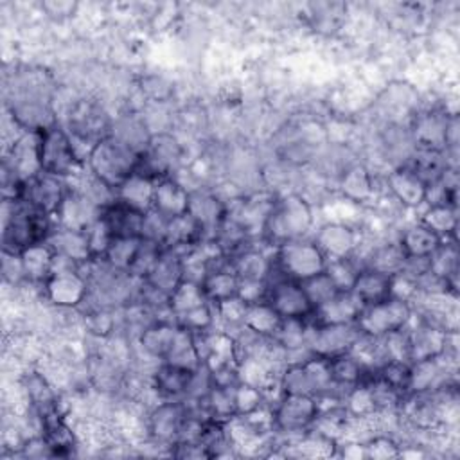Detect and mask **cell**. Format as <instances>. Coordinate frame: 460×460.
<instances>
[{
    "mask_svg": "<svg viewBox=\"0 0 460 460\" xmlns=\"http://www.w3.org/2000/svg\"><path fill=\"white\" fill-rule=\"evenodd\" d=\"M4 212V230L2 244L4 252L20 253L22 250L45 243L54 230L52 216L38 207L25 201H7L2 205Z\"/></svg>",
    "mask_w": 460,
    "mask_h": 460,
    "instance_id": "cell-1",
    "label": "cell"
},
{
    "mask_svg": "<svg viewBox=\"0 0 460 460\" xmlns=\"http://www.w3.org/2000/svg\"><path fill=\"white\" fill-rule=\"evenodd\" d=\"M313 225V210L309 203L298 194H286L275 198V203L264 223L266 237L275 244L302 239Z\"/></svg>",
    "mask_w": 460,
    "mask_h": 460,
    "instance_id": "cell-2",
    "label": "cell"
},
{
    "mask_svg": "<svg viewBox=\"0 0 460 460\" xmlns=\"http://www.w3.org/2000/svg\"><path fill=\"white\" fill-rule=\"evenodd\" d=\"M138 158L140 155L137 151H133L131 147H128L126 144L119 142L110 135L92 147L86 162L90 165L93 178L115 189L129 174L135 172Z\"/></svg>",
    "mask_w": 460,
    "mask_h": 460,
    "instance_id": "cell-3",
    "label": "cell"
},
{
    "mask_svg": "<svg viewBox=\"0 0 460 460\" xmlns=\"http://www.w3.org/2000/svg\"><path fill=\"white\" fill-rule=\"evenodd\" d=\"M327 257L314 244V241L295 239L275 248L273 268L289 280L304 282L325 271Z\"/></svg>",
    "mask_w": 460,
    "mask_h": 460,
    "instance_id": "cell-4",
    "label": "cell"
},
{
    "mask_svg": "<svg viewBox=\"0 0 460 460\" xmlns=\"http://www.w3.org/2000/svg\"><path fill=\"white\" fill-rule=\"evenodd\" d=\"M411 322V305L408 300L390 296L383 302L365 305L356 320L359 331L372 338H385L408 327Z\"/></svg>",
    "mask_w": 460,
    "mask_h": 460,
    "instance_id": "cell-5",
    "label": "cell"
},
{
    "mask_svg": "<svg viewBox=\"0 0 460 460\" xmlns=\"http://www.w3.org/2000/svg\"><path fill=\"white\" fill-rule=\"evenodd\" d=\"M40 164L43 172L59 178H66L75 172L81 158L66 129L54 124L40 131Z\"/></svg>",
    "mask_w": 460,
    "mask_h": 460,
    "instance_id": "cell-6",
    "label": "cell"
},
{
    "mask_svg": "<svg viewBox=\"0 0 460 460\" xmlns=\"http://www.w3.org/2000/svg\"><path fill=\"white\" fill-rule=\"evenodd\" d=\"M359 334L358 323H313L307 325L305 345L314 356L332 358L349 352Z\"/></svg>",
    "mask_w": 460,
    "mask_h": 460,
    "instance_id": "cell-7",
    "label": "cell"
},
{
    "mask_svg": "<svg viewBox=\"0 0 460 460\" xmlns=\"http://www.w3.org/2000/svg\"><path fill=\"white\" fill-rule=\"evenodd\" d=\"M320 413L318 397L304 394H284L273 411V424L284 433L309 429Z\"/></svg>",
    "mask_w": 460,
    "mask_h": 460,
    "instance_id": "cell-8",
    "label": "cell"
},
{
    "mask_svg": "<svg viewBox=\"0 0 460 460\" xmlns=\"http://www.w3.org/2000/svg\"><path fill=\"white\" fill-rule=\"evenodd\" d=\"M180 162V147L178 144L167 137H151L147 147L140 153L138 165L135 172H140L155 181L172 176V171L176 169Z\"/></svg>",
    "mask_w": 460,
    "mask_h": 460,
    "instance_id": "cell-9",
    "label": "cell"
},
{
    "mask_svg": "<svg viewBox=\"0 0 460 460\" xmlns=\"http://www.w3.org/2000/svg\"><path fill=\"white\" fill-rule=\"evenodd\" d=\"M266 302L279 313L280 318H302L313 314V305L300 282L279 279L268 284Z\"/></svg>",
    "mask_w": 460,
    "mask_h": 460,
    "instance_id": "cell-10",
    "label": "cell"
},
{
    "mask_svg": "<svg viewBox=\"0 0 460 460\" xmlns=\"http://www.w3.org/2000/svg\"><path fill=\"white\" fill-rule=\"evenodd\" d=\"M111 133V122L106 117L102 110H99L93 104H77L70 113V126L68 135L74 144H90L92 147L110 137Z\"/></svg>",
    "mask_w": 460,
    "mask_h": 460,
    "instance_id": "cell-11",
    "label": "cell"
},
{
    "mask_svg": "<svg viewBox=\"0 0 460 460\" xmlns=\"http://www.w3.org/2000/svg\"><path fill=\"white\" fill-rule=\"evenodd\" d=\"M66 185H65V178L49 174V172H40L34 178L25 181L23 187V198L22 201L38 207L45 212H49L50 216L56 214L58 207L61 205L65 194H66Z\"/></svg>",
    "mask_w": 460,
    "mask_h": 460,
    "instance_id": "cell-12",
    "label": "cell"
},
{
    "mask_svg": "<svg viewBox=\"0 0 460 460\" xmlns=\"http://www.w3.org/2000/svg\"><path fill=\"white\" fill-rule=\"evenodd\" d=\"M45 295L47 298L58 307H75L84 302L88 296V280L86 277L75 271L65 273H52L45 282Z\"/></svg>",
    "mask_w": 460,
    "mask_h": 460,
    "instance_id": "cell-13",
    "label": "cell"
},
{
    "mask_svg": "<svg viewBox=\"0 0 460 460\" xmlns=\"http://www.w3.org/2000/svg\"><path fill=\"white\" fill-rule=\"evenodd\" d=\"M102 210L81 190H66L61 205L56 210L58 226L72 230H86Z\"/></svg>",
    "mask_w": 460,
    "mask_h": 460,
    "instance_id": "cell-14",
    "label": "cell"
},
{
    "mask_svg": "<svg viewBox=\"0 0 460 460\" xmlns=\"http://www.w3.org/2000/svg\"><path fill=\"white\" fill-rule=\"evenodd\" d=\"M4 167H7L22 181H27L40 174V131H25L13 144L9 156L4 160Z\"/></svg>",
    "mask_w": 460,
    "mask_h": 460,
    "instance_id": "cell-15",
    "label": "cell"
},
{
    "mask_svg": "<svg viewBox=\"0 0 460 460\" xmlns=\"http://www.w3.org/2000/svg\"><path fill=\"white\" fill-rule=\"evenodd\" d=\"M314 244L322 250V253L331 259H349L352 257L358 246L356 230L345 223L331 221L318 228L314 234Z\"/></svg>",
    "mask_w": 460,
    "mask_h": 460,
    "instance_id": "cell-16",
    "label": "cell"
},
{
    "mask_svg": "<svg viewBox=\"0 0 460 460\" xmlns=\"http://www.w3.org/2000/svg\"><path fill=\"white\" fill-rule=\"evenodd\" d=\"M408 334V359L410 363L438 358L447 352V331L431 322H424Z\"/></svg>",
    "mask_w": 460,
    "mask_h": 460,
    "instance_id": "cell-17",
    "label": "cell"
},
{
    "mask_svg": "<svg viewBox=\"0 0 460 460\" xmlns=\"http://www.w3.org/2000/svg\"><path fill=\"white\" fill-rule=\"evenodd\" d=\"M189 417V410L181 401H165L149 415V431L160 442H176Z\"/></svg>",
    "mask_w": 460,
    "mask_h": 460,
    "instance_id": "cell-18",
    "label": "cell"
},
{
    "mask_svg": "<svg viewBox=\"0 0 460 460\" xmlns=\"http://www.w3.org/2000/svg\"><path fill=\"white\" fill-rule=\"evenodd\" d=\"M187 212L201 226L205 241H208V239H212L217 226L221 225V221L226 216V203L210 192L196 190V192H190V196H189Z\"/></svg>",
    "mask_w": 460,
    "mask_h": 460,
    "instance_id": "cell-19",
    "label": "cell"
},
{
    "mask_svg": "<svg viewBox=\"0 0 460 460\" xmlns=\"http://www.w3.org/2000/svg\"><path fill=\"white\" fill-rule=\"evenodd\" d=\"M447 120L449 115L440 110H428L417 115L411 126V138L415 142V147L444 151Z\"/></svg>",
    "mask_w": 460,
    "mask_h": 460,
    "instance_id": "cell-20",
    "label": "cell"
},
{
    "mask_svg": "<svg viewBox=\"0 0 460 460\" xmlns=\"http://www.w3.org/2000/svg\"><path fill=\"white\" fill-rule=\"evenodd\" d=\"M183 280V259L176 250L162 248L155 266L151 268L149 275L144 279L149 286L171 295L176 286Z\"/></svg>",
    "mask_w": 460,
    "mask_h": 460,
    "instance_id": "cell-21",
    "label": "cell"
},
{
    "mask_svg": "<svg viewBox=\"0 0 460 460\" xmlns=\"http://www.w3.org/2000/svg\"><path fill=\"white\" fill-rule=\"evenodd\" d=\"M205 241L201 226L192 219L189 212L171 217L167 221L165 235H164V248L176 250L180 255L187 253L194 246Z\"/></svg>",
    "mask_w": 460,
    "mask_h": 460,
    "instance_id": "cell-22",
    "label": "cell"
},
{
    "mask_svg": "<svg viewBox=\"0 0 460 460\" xmlns=\"http://www.w3.org/2000/svg\"><path fill=\"white\" fill-rule=\"evenodd\" d=\"M350 293L359 300V304L372 305L392 296V275L381 273L372 268H361Z\"/></svg>",
    "mask_w": 460,
    "mask_h": 460,
    "instance_id": "cell-23",
    "label": "cell"
},
{
    "mask_svg": "<svg viewBox=\"0 0 460 460\" xmlns=\"http://www.w3.org/2000/svg\"><path fill=\"white\" fill-rule=\"evenodd\" d=\"M363 305L350 291H340L325 304L314 307V323H356Z\"/></svg>",
    "mask_w": 460,
    "mask_h": 460,
    "instance_id": "cell-24",
    "label": "cell"
},
{
    "mask_svg": "<svg viewBox=\"0 0 460 460\" xmlns=\"http://www.w3.org/2000/svg\"><path fill=\"white\" fill-rule=\"evenodd\" d=\"M189 196L190 192H187V189L178 180L172 176L162 178L155 185L153 208L167 219L181 216L189 208Z\"/></svg>",
    "mask_w": 460,
    "mask_h": 460,
    "instance_id": "cell-25",
    "label": "cell"
},
{
    "mask_svg": "<svg viewBox=\"0 0 460 460\" xmlns=\"http://www.w3.org/2000/svg\"><path fill=\"white\" fill-rule=\"evenodd\" d=\"M390 192L410 208H415L426 201V189L428 185L408 167L401 165L394 169L386 178Z\"/></svg>",
    "mask_w": 460,
    "mask_h": 460,
    "instance_id": "cell-26",
    "label": "cell"
},
{
    "mask_svg": "<svg viewBox=\"0 0 460 460\" xmlns=\"http://www.w3.org/2000/svg\"><path fill=\"white\" fill-rule=\"evenodd\" d=\"M102 219L108 223L113 237H142L146 214L115 199L102 208Z\"/></svg>",
    "mask_w": 460,
    "mask_h": 460,
    "instance_id": "cell-27",
    "label": "cell"
},
{
    "mask_svg": "<svg viewBox=\"0 0 460 460\" xmlns=\"http://www.w3.org/2000/svg\"><path fill=\"white\" fill-rule=\"evenodd\" d=\"M47 243L54 250V253L68 257V259L75 261L77 264H86L88 261H92L88 237H86L84 230H72V228L56 226L50 232Z\"/></svg>",
    "mask_w": 460,
    "mask_h": 460,
    "instance_id": "cell-28",
    "label": "cell"
},
{
    "mask_svg": "<svg viewBox=\"0 0 460 460\" xmlns=\"http://www.w3.org/2000/svg\"><path fill=\"white\" fill-rule=\"evenodd\" d=\"M155 185H156L155 180L140 172H133L120 185L115 187V196L124 205L146 214L153 208Z\"/></svg>",
    "mask_w": 460,
    "mask_h": 460,
    "instance_id": "cell-29",
    "label": "cell"
},
{
    "mask_svg": "<svg viewBox=\"0 0 460 460\" xmlns=\"http://www.w3.org/2000/svg\"><path fill=\"white\" fill-rule=\"evenodd\" d=\"M228 261H230L232 271L239 279H248V280H268L273 268V257H270L262 250L248 248V246L230 255Z\"/></svg>",
    "mask_w": 460,
    "mask_h": 460,
    "instance_id": "cell-30",
    "label": "cell"
},
{
    "mask_svg": "<svg viewBox=\"0 0 460 460\" xmlns=\"http://www.w3.org/2000/svg\"><path fill=\"white\" fill-rule=\"evenodd\" d=\"M41 415V437L49 444L54 456L70 455L75 447V438L56 406L40 413Z\"/></svg>",
    "mask_w": 460,
    "mask_h": 460,
    "instance_id": "cell-31",
    "label": "cell"
},
{
    "mask_svg": "<svg viewBox=\"0 0 460 460\" xmlns=\"http://www.w3.org/2000/svg\"><path fill=\"white\" fill-rule=\"evenodd\" d=\"M194 370H187L171 363H162L153 376L156 392L167 401H181L187 397L190 377Z\"/></svg>",
    "mask_w": 460,
    "mask_h": 460,
    "instance_id": "cell-32",
    "label": "cell"
},
{
    "mask_svg": "<svg viewBox=\"0 0 460 460\" xmlns=\"http://www.w3.org/2000/svg\"><path fill=\"white\" fill-rule=\"evenodd\" d=\"M178 331H180L178 323H171V322H165V320L153 322V323H149L147 327L142 329L140 345L153 358L165 359V356L169 354V350H171V347H172V343L178 336Z\"/></svg>",
    "mask_w": 460,
    "mask_h": 460,
    "instance_id": "cell-33",
    "label": "cell"
},
{
    "mask_svg": "<svg viewBox=\"0 0 460 460\" xmlns=\"http://www.w3.org/2000/svg\"><path fill=\"white\" fill-rule=\"evenodd\" d=\"M54 250L49 243H38L20 252L22 266L25 271V280L31 282H45L52 275L54 264Z\"/></svg>",
    "mask_w": 460,
    "mask_h": 460,
    "instance_id": "cell-34",
    "label": "cell"
},
{
    "mask_svg": "<svg viewBox=\"0 0 460 460\" xmlns=\"http://www.w3.org/2000/svg\"><path fill=\"white\" fill-rule=\"evenodd\" d=\"M203 293L210 304L223 302L226 298L237 296V288H239V277L232 271L230 266L223 268H214L208 270L201 282Z\"/></svg>",
    "mask_w": 460,
    "mask_h": 460,
    "instance_id": "cell-35",
    "label": "cell"
},
{
    "mask_svg": "<svg viewBox=\"0 0 460 460\" xmlns=\"http://www.w3.org/2000/svg\"><path fill=\"white\" fill-rule=\"evenodd\" d=\"M329 359V368H331V376L332 381L338 386H356L359 383L365 381L367 374H368V367L350 350L327 358Z\"/></svg>",
    "mask_w": 460,
    "mask_h": 460,
    "instance_id": "cell-36",
    "label": "cell"
},
{
    "mask_svg": "<svg viewBox=\"0 0 460 460\" xmlns=\"http://www.w3.org/2000/svg\"><path fill=\"white\" fill-rule=\"evenodd\" d=\"M408 158L410 160L408 164H404V167L413 171L426 185L438 180L444 169L449 167L444 151H437V149L415 147V151Z\"/></svg>",
    "mask_w": 460,
    "mask_h": 460,
    "instance_id": "cell-37",
    "label": "cell"
},
{
    "mask_svg": "<svg viewBox=\"0 0 460 460\" xmlns=\"http://www.w3.org/2000/svg\"><path fill=\"white\" fill-rule=\"evenodd\" d=\"M440 358H429L410 363V385L408 392H428V390H438L444 385V370Z\"/></svg>",
    "mask_w": 460,
    "mask_h": 460,
    "instance_id": "cell-38",
    "label": "cell"
},
{
    "mask_svg": "<svg viewBox=\"0 0 460 460\" xmlns=\"http://www.w3.org/2000/svg\"><path fill=\"white\" fill-rule=\"evenodd\" d=\"M280 320L282 318L279 316V313L266 300H261L255 304H248L243 318V327L257 336L273 338L280 325Z\"/></svg>",
    "mask_w": 460,
    "mask_h": 460,
    "instance_id": "cell-39",
    "label": "cell"
},
{
    "mask_svg": "<svg viewBox=\"0 0 460 460\" xmlns=\"http://www.w3.org/2000/svg\"><path fill=\"white\" fill-rule=\"evenodd\" d=\"M442 241L444 239L438 237L433 230L422 223H417L404 230L399 244L408 257H429Z\"/></svg>",
    "mask_w": 460,
    "mask_h": 460,
    "instance_id": "cell-40",
    "label": "cell"
},
{
    "mask_svg": "<svg viewBox=\"0 0 460 460\" xmlns=\"http://www.w3.org/2000/svg\"><path fill=\"white\" fill-rule=\"evenodd\" d=\"M110 135L119 142L126 144L128 147H131L133 151H137L138 155L147 147L151 140V135L147 133L144 120H138L133 115L120 117L117 122H113Z\"/></svg>",
    "mask_w": 460,
    "mask_h": 460,
    "instance_id": "cell-41",
    "label": "cell"
},
{
    "mask_svg": "<svg viewBox=\"0 0 460 460\" xmlns=\"http://www.w3.org/2000/svg\"><path fill=\"white\" fill-rule=\"evenodd\" d=\"M164 361L181 367V368H187V370H196L203 361L199 358V352H198V347L194 341V334L190 331L180 327L178 336Z\"/></svg>",
    "mask_w": 460,
    "mask_h": 460,
    "instance_id": "cell-42",
    "label": "cell"
},
{
    "mask_svg": "<svg viewBox=\"0 0 460 460\" xmlns=\"http://www.w3.org/2000/svg\"><path fill=\"white\" fill-rule=\"evenodd\" d=\"M372 176L363 165H349L340 178V189L349 201H363L372 194Z\"/></svg>",
    "mask_w": 460,
    "mask_h": 460,
    "instance_id": "cell-43",
    "label": "cell"
},
{
    "mask_svg": "<svg viewBox=\"0 0 460 460\" xmlns=\"http://www.w3.org/2000/svg\"><path fill=\"white\" fill-rule=\"evenodd\" d=\"M420 223L433 230L438 237L449 239L456 232L458 225V216H456V207L451 205H429L422 217Z\"/></svg>",
    "mask_w": 460,
    "mask_h": 460,
    "instance_id": "cell-44",
    "label": "cell"
},
{
    "mask_svg": "<svg viewBox=\"0 0 460 460\" xmlns=\"http://www.w3.org/2000/svg\"><path fill=\"white\" fill-rule=\"evenodd\" d=\"M207 415L216 420H230L237 417L235 410V385L234 386H212L208 395L203 399Z\"/></svg>",
    "mask_w": 460,
    "mask_h": 460,
    "instance_id": "cell-45",
    "label": "cell"
},
{
    "mask_svg": "<svg viewBox=\"0 0 460 460\" xmlns=\"http://www.w3.org/2000/svg\"><path fill=\"white\" fill-rule=\"evenodd\" d=\"M140 241H142V237H113L102 261L115 271L128 273V270L138 252Z\"/></svg>",
    "mask_w": 460,
    "mask_h": 460,
    "instance_id": "cell-46",
    "label": "cell"
},
{
    "mask_svg": "<svg viewBox=\"0 0 460 460\" xmlns=\"http://www.w3.org/2000/svg\"><path fill=\"white\" fill-rule=\"evenodd\" d=\"M429 270L453 286L458 271V248L455 241L444 239L438 244V248L429 255Z\"/></svg>",
    "mask_w": 460,
    "mask_h": 460,
    "instance_id": "cell-47",
    "label": "cell"
},
{
    "mask_svg": "<svg viewBox=\"0 0 460 460\" xmlns=\"http://www.w3.org/2000/svg\"><path fill=\"white\" fill-rule=\"evenodd\" d=\"M275 343L286 352L307 349V323L302 318H282L277 332L273 334ZM309 350V349H307Z\"/></svg>",
    "mask_w": 460,
    "mask_h": 460,
    "instance_id": "cell-48",
    "label": "cell"
},
{
    "mask_svg": "<svg viewBox=\"0 0 460 460\" xmlns=\"http://www.w3.org/2000/svg\"><path fill=\"white\" fill-rule=\"evenodd\" d=\"M404 261H406V253L402 252L401 244H385V246H379L377 250L372 252L370 259H368V264L365 268H372V270H377L381 273H386V275H397L401 273L402 266H404Z\"/></svg>",
    "mask_w": 460,
    "mask_h": 460,
    "instance_id": "cell-49",
    "label": "cell"
},
{
    "mask_svg": "<svg viewBox=\"0 0 460 460\" xmlns=\"http://www.w3.org/2000/svg\"><path fill=\"white\" fill-rule=\"evenodd\" d=\"M205 302H208V300L203 293L201 284L190 282V280H181L176 286V289L171 293V298H169V305H171V311L174 313V316H178L192 307H198Z\"/></svg>",
    "mask_w": 460,
    "mask_h": 460,
    "instance_id": "cell-50",
    "label": "cell"
},
{
    "mask_svg": "<svg viewBox=\"0 0 460 460\" xmlns=\"http://www.w3.org/2000/svg\"><path fill=\"white\" fill-rule=\"evenodd\" d=\"M162 244L156 243V241H149V239H142L140 241V246H138V252L128 270V275H131L133 279H138V280H144L151 268L155 266L158 255L162 253Z\"/></svg>",
    "mask_w": 460,
    "mask_h": 460,
    "instance_id": "cell-51",
    "label": "cell"
},
{
    "mask_svg": "<svg viewBox=\"0 0 460 460\" xmlns=\"http://www.w3.org/2000/svg\"><path fill=\"white\" fill-rule=\"evenodd\" d=\"M376 374L388 383L392 388L401 392L402 395L408 392L410 385V363L401 359H388L381 367L376 368Z\"/></svg>",
    "mask_w": 460,
    "mask_h": 460,
    "instance_id": "cell-52",
    "label": "cell"
},
{
    "mask_svg": "<svg viewBox=\"0 0 460 460\" xmlns=\"http://www.w3.org/2000/svg\"><path fill=\"white\" fill-rule=\"evenodd\" d=\"M359 270L361 268H358L350 257L349 259H331V261H327V266H325V273L334 282L338 291H350Z\"/></svg>",
    "mask_w": 460,
    "mask_h": 460,
    "instance_id": "cell-53",
    "label": "cell"
},
{
    "mask_svg": "<svg viewBox=\"0 0 460 460\" xmlns=\"http://www.w3.org/2000/svg\"><path fill=\"white\" fill-rule=\"evenodd\" d=\"M176 323L190 332H207L214 323V309L210 302L192 307L176 316Z\"/></svg>",
    "mask_w": 460,
    "mask_h": 460,
    "instance_id": "cell-54",
    "label": "cell"
},
{
    "mask_svg": "<svg viewBox=\"0 0 460 460\" xmlns=\"http://www.w3.org/2000/svg\"><path fill=\"white\" fill-rule=\"evenodd\" d=\"M300 284H302V288H304V291H305L313 309L322 305V304H325L336 293H340L338 288L334 286V282L329 279V275L325 271L320 273V275H314V277H311V279H307V280H304Z\"/></svg>",
    "mask_w": 460,
    "mask_h": 460,
    "instance_id": "cell-55",
    "label": "cell"
},
{
    "mask_svg": "<svg viewBox=\"0 0 460 460\" xmlns=\"http://www.w3.org/2000/svg\"><path fill=\"white\" fill-rule=\"evenodd\" d=\"M84 232H86V237H88V246H90L92 259H102L106 250L110 248V244L113 241V234H111L108 223L101 216Z\"/></svg>",
    "mask_w": 460,
    "mask_h": 460,
    "instance_id": "cell-56",
    "label": "cell"
},
{
    "mask_svg": "<svg viewBox=\"0 0 460 460\" xmlns=\"http://www.w3.org/2000/svg\"><path fill=\"white\" fill-rule=\"evenodd\" d=\"M262 406V388L250 383L239 381L235 385V410L237 417H246L255 413Z\"/></svg>",
    "mask_w": 460,
    "mask_h": 460,
    "instance_id": "cell-57",
    "label": "cell"
},
{
    "mask_svg": "<svg viewBox=\"0 0 460 460\" xmlns=\"http://www.w3.org/2000/svg\"><path fill=\"white\" fill-rule=\"evenodd\" d=\"M374 410L377 408H376V401L370 386L367 383H359L352 386V390L347 395V411L356 417H365Z\"/></svg>",
    "mask_w": 460,
    "mask_h": 460,
    "instance_id": "cell-58",
    "label": "cell"
},
{
    "mask_svg": "<svg viewBox=\"0 0 460 460\" xmlns=\"http://www.w3.org/2000/svg\"><path fill=\"white\" fill-rule=\"evenodd\" d=\"M214 305H216V313L219 314V318H221L223 322L243 325V318H244V313H246L248 304L243 302L239 296L226 298V300L217 302V304H214Z\"/></svg>",
    "mask_w": 460,
    "mask_h": 460,
    "instance_id": "cell-59",
    "label": "cell"
},
{
    "mask_svg": "<svg viewBox=\"0 0 460 460\" xmlns=\"http://www.w3.org/2000/svg\"><path fill=\"white\" fill-rule=\"evenodd\" d=\"M237 296L246 304H255L261 300H266L268 296V282L266 280H248L239 279Z\"/></svg>",
    "mask_w": 460,
    "mask_h": 460,
    "instance_id": "cell-60",
    "label": "cell"
},
{
    "mask_svg": "<svg viewBox=\"0 0 460 460\" xmlns=\"http://www.w3.org/2000/svg\"><path fill=\"white\" fill-rule=\"evenodd\" d=\"M2 273L4 279L11 284H16L20 280L25 279V271L22 266V259L20 253H11V252H4V259H2Z\"/></svg>",
    "mask_w": 460,
    "mask_h": 460,
    "instance_id": "cell-61",
    "label": "cell"
},
{
    "mask_svg": "<svg viewBox=\"0 0 460 460\" xmlns=\"http://www.w3.org/2000/svg\"><path fill=\"white\" fill-rule=\"evenodd\" d=\"M365 456H370V458H390V456H397L399 451H397V446L394 440L386 438V437H377V438H372L368 442V446H365Z\"/></svg>",
    "mask_w": 460,
    "mask_h": 460,
    "instance_id": "cell-62",
    "label": "cell"
},
{
    "mask_svg": "<svg viewBox=\"0 0 460 460\" xmlns=\"http://www.w3.org/2000/svg\"><path fill=\"white\" fill-rule=\"evenodd\" d=\"M111 325H113V320L111 316L106 313V311H97L92 314V322H90V327L93 332L97 334H106L108 331H111Z\"/></svg>",
    "mask_w": 460,
    "mask_h": 460,
    "instance_id": "cell-63",
    "label": "cell"
}]
</instances>
